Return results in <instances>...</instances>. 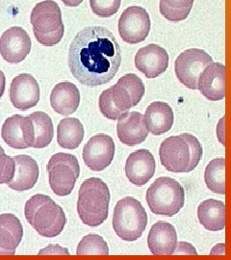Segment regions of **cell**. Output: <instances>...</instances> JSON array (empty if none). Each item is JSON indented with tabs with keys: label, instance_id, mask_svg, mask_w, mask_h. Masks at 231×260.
<instances>
[{
	"label": "cell",
	"instance_id": "obj_1",
	"mask_svg": "<svg viewBox=\"0 0 231 260\" xmlns=\"http://www.w3.org/2000/svg\"><path fill=\"white\" fill-rule=\"evenodd\" d=\"M69 68L89 87L110 82L121 64L120 44L108 28L88 26L74 37L69 50Z\"/></svg>",
	"mask_w": 231,
	"mask_h": 260
},
{
	"label": "cell",
	"instance_id": "obj_2",
	"mask_svg": "<svg viewBox=\"0 0 231 260\" xmlns=\"http://www.w3.org/2000/svg\"><path fill=\"white\" fill-rule=\"evenodd\" d=\"M161 164L172 173H190L203 158V146L189 133L171 136L164 140L159 149Z\"/></svg>",
	"mask_w": 231,
	"mask_h": 260
},
{
	"label": "cell",
	"instance_id": "obj_3",
	"mask_svg": "<svg viewBox=\"0 0 231 260\" xmlns=\"http://www.w3.org/2000/svg\"><path fill=\"white\" fill-rule=\"evenodd\" d=\"M110 191L108 185L97 177H91L80 186L77 212L83 223L96 228L106 221L109 213Z\"/></svg>",
	"mask_w": 231,
	"mask_h": 260
},
{
	"label": "cell",
	"instance_id": "obj_4",
	"mask_svg": "<svg viewBox=\"0 0 231 260\" xmlns=\"http://www.w3.org/2000/svg\"><path fill=\"white\" fill-rule=\"evenodd\" d=\"M24 214L28 223L40 235L52 238L60 235L67 223L65 212L48 196L31 197L25 205Z\"/></svg>",
	"mask_w": 231,
	"mask_h": 260
},
{
	"label": "cell",
	"instance_id": "obj_5",
	"mask_svg": "<svg viewBox=\"0 0 231 260\" xmlns=\"http://www.w3.org/2000/svg\"><path fill=\"white\" fill-rule=\"evenodd\" d=\"M147 225V211L135 198L125 197L118 202L113 213V229L120 239L127 242L138 240Z\"/></svg>",
	"mask_w": 231,
	"mask_h": 260
},
{
	"label": "cell",
	"instance_id": "obj_6",
	"mask_svg": "<svg viewBox=\"0 0 231 260\" xmlns=\"http://www.w3.org/2000/svg\"><path fill=\"white\" fill-rule=\"evenodd\" d=\"M30 21L36 40L45 47H53L64 37L62 13L55 1L46 0L38 3L32 10Z\"/></svg>",
	"mask_w": 231,
	"mask_h": 260
},
{
	"label": "cell",
	"instance_id": "obj_7",
	"mask_svg": "<svg viewBox=\"0 0 231 260\" xmlns=\"http://www.w3.org/2000/svg\"><path fill=\"white\" fill-rule=\"evenodd\" d=\"M146 199L152 213L173 217L184 206V188L172 177H159L148 188Z\"/></svg>",
	"mask_w": 231,
	"mask_h": 260
},
{
	"label": "cell",
	"instance_id": "obj_8",
	"mask_svg": "<svg viewBox=\"0 0 231 260\" xmlns=\"http://www.w3.org/2000/svg\"><path fill=\"white\" fill-rule=\"evenodd\" d=\"M47 172L52 191L59 197H65L74 190L80 175V166L73 154L59 152L49 159Z\"/></svg>",
	"mask_w": 231,
	"mask_h": 260
},
{
	"label": "cell",
	"instance_id": "obj_9",
	"mask_svg": "<svg viewBox=\"0 0 231 260\" xmlns=\"http://www.w3.org/2000/svg\"><path fill=\"white\" fill-rule=\"evenodd\" d=\"M212 63V57L203 49H187L176 58L175 62L176 77L187 88L196 90L197 81L202 73Z\"/></svg>",
	"mask_w": 231,
	"mask_h": 260
},
{
	"label": "cell",
	"instance_id": "obj_10",
	"mask_svg": "<svg viewBox=\"0 0 231 260\" xmlns=\"http://www.w3.org/2000/svg\"><path fill=\"white\" fill-rule=\"evenodd\" d=\"M150 31V18L147 10L131 6L124 10L119 19V33L125 43L136 45L144 42Z\"/></svg>",
	"mask_w": 231,
	"mask_h": 260
},
{
	"label": "cell",
	"instance_id": "obj_11",
	"mask_svg": "<svg viewBox=\"0 0 231 260\" xmlns=\"http://www.w3.org/2000/svg\"><path fill=\"white\" fill-rule=\"evenodd\" d=\"M116 147L114 140L107 134L92 136L84 146V163L94 172H102L110 164L115 156Z\"/></svg>",
	"mask_w": 231,
	"mask_h": 260
},
{
	"label": "cell",
	"instance_id": "obj_12",
	"mask_svg": "<svg viewBox=\"0 0 231 260\" xmlns=\"http://www.w3.org/2000/svg\"><path fill=\"white\" fill-rule=\"evenodd\" d=\"M31 47L27 32L19 26L9 28L0 38V54L10 64L22 62L30 53Z\"/></svg>",
	"mask_w": 231,
	"mask_h": 260
},
{
	"label": "cell",
	"instance_id": "obj_13",
	"mask_svg": "<svg viewBox=\"0 0 231 260\" xmlns=\"http://www.w3.org/2000/svg\"><path fill=\"white\" fill-rule=\"evenodd\" d=\"M40 96V86L34 76L21 74L13 79L10 86V101L17 109L26 111L36 106Z\"/></svg>",
	"mask_w": 231,
	"mask_h": 260
},
{
	"label": "cell",
	"instance_id": "obj_14",
	"mask_svg": "<svg viewBox=\"0 0 231 260\" xmlns=\"http://www.w3.org/2000/svg\"><path fill=\"white\" fill-rule=\"evenodd\" d=\"M170 57L166 50L156 44H149L140 48L135 56L137 70L147 78H156L164 74L169 66Z\"/></svg>",
	"mask_w": 231,
	"mask_h": 260
},
{
	"label": "cell",
	"instance_id": "obj_15",
	"mask_svg": "<svg viewBox=\"0 0 231 260\" xmlns=\"http://www.w3.org/2000/svg\"><path fill=\"white\" fill-rule=\"evenodd\" d=\"M156 163L148 149H139L130 154L125 163V175L132 184L144 186L155 174Z\"/></svg>",
	"mask_w": 231,
	"mask_h": 260
},
{
	"label": "cell",
	"instance_id": "obj_16",
	"mask_svg": "<svg viewBox=\"0 0 231 260\" xmlns=\"http://www.w3.org/2000/svg\"><path fill=\"white\" fill-rule=\"evenodd\" d=\"M117 133L123 145L134 147L144 143L148 135L145 116L139 112H127L119 119Z\"/></svg>",
	"mask_w": 231,
	"mask_h": 260
},
{
	"label": "cell",
	"instance_id": "obj_17",
	"mask_svg": "<svg viewBox=\"0 0 231 260\" xmlns=\"http://www.w3.org/2000/svg\"><path fill=\"white\" fill-rule=\"evenodd\" d=\"M225 67L221 63L208 66L199 78L197 90L208 101L218 102L225 96Z\"/></svg>",
	"mask_w": 231,
	"mask_h": 260
},
{
	"label": "cell",
	"instance_id": "obj_18",
	"mask_svg": "<svg viewBox=\"0 0 231 260\" xmlns=\"http://www.w3.org/2000/svg\"><path fill=\"white\" fill-rule=\"evenodd\" d=\"M148 246L152 254H174L177 247V233L175 226L163 221L154 223L148 233Z\"/></svg>",
	"mask_w": 231,
	"mask_h": 260
},
{
	"label": "cell",
	"instance_id": "obj_19",
	"mask_svg": "<svg viewBox=\"0 0 231 260\" xmlns=\"http://www.w3.org/2000/svg\"><path fill=\"white\" fill-rule=\"evenodd\" d=\"M15 161V175L8 183L11 189L16 191H27L36 185L40 170L35 159L29 155H17Z\"/></svg>",
	"mask_w": 231,
	"mask_h": 260
},
{
	"label": "cell",
	"instance_id": "obj_20",
	"mask_svg": "<svg viewBox=\"0 0 231 260\" xmlns=\"http://www.w3.org/2000/svg\"><path fill=\"white\" fill-rule=\"evenodd\" d=\"M80 93L71 82H61L53 88L50 94V104L53 110L63 116L74 114L79 107Z\"/></svg>",
	"mask_w": 231,
	"mask_h": 260
},
{
	"label": "cell",
	"instance_id": "obj_21",
	"mask_svg": "<svg viewBox=\"0 0 231 260\" xmlns=\"http://www.w3.org/2000/svg\"><path fill=\"white\" fill-rule=\"evenodd\" d=\"M23 237V228L14 214L0 215V254H15Z\"/></svg>",
	"mask_w": 231,
	"mask_h": 260
},
{
	"label": "cell",
	"instance_id": "obj_22",
	"mask_svg": "<svg viewBox=\"0 0 231 260\" xmlns=\"http://www.w3.org/2000/svg\"><path fill=\"white\" fill-rule=\"evenodd\" d=\"M174 111L166 103H152L146 110L145 122L148 132L159 136L172 129L174 124Z\"/></svg>",
	"mask_w": 231,
	"mask_h": 260
},
{
	"label": "cell",
	"instance_id": "obj_23",
	"mask_svg": "<svg viewBox=\"0 0 231 260\" xmlns=\"http://www.w3.org/2000/svg\"><path fill=\"white\" fill-rule=\"evenodd\" d=\"M197 218L207 231H222L225 225V205L221 201L206 200L197 208Z\"/></svg>",
	"mask_w": 231,
	"mask_h": 260
},
{
	"label": "cell",
	"instance_id": "obj_24",
	"mask_svg": "<svg viewBox=\"0 0 231 260\" xmlns=\"http://www.w3.org/2000/svg\"><path fill=\"white\" fill-rule=\"evenodd\" d=\"M83 124L76 118H65L57 127V142L63 149H75L84 139Z\"/></svg>",
	"mask_w": 231,
	"mask_h": 260
},
{
	"label": "cell",
	"instance_id": "obj_25",
	"mask_svg": "<svg viewBox=\"0 0 231 260\" xmlns=\"http://www.w3.org/2000/svg\"><path fill=\"white\" fill-rule=\"evenodd\" d=\"M1 137L13 149H28L29 147L25 140L24 117L14 115L8 118L2 125Z\"/></svg>",
	"mask_w": 231,
	"mask_h": 260
},
{
	"label": "cell",
	"instance_id": "obj_26",
	"mask_svg": "<svg viewBox=\"0 0 231 260\" xmlns=\"http://www.w3.org/2000/svg\"><path fill=\"white\" fill-rule=\"evenodd\" d=\"M29 117L32 121L34 131V141L32 148H46L51 143L54 135L52 120L46 113L42 111L34 112Z\"/></svg>",
	"mask_w": 231,
	"mask_h": 260
},
{
	"label": "cell",
	"instance_id": "obj_27",
	"mask_svg": "<svg viewBox=\"0 0 231 260\" xmlns=\"http://www.w3.org/2000/svg\"><path fill=\"white\" fill-rule=\"evenodd\" d=\"M224 158H216L207 165L204 173V180L207 188L213 193L224 195L225 183H224Z\"/></svg>",
	"mask_w": 231,
	"mask_h": 260
},
{
	"label": "cell",
	"instance_id": "obj_28",
	"mask_svg": "<svg viewBox=\"0 0 231 260\" xmlns=\"http://www.w3.org/2000/svg\"><path fill=\"white\" fill-rule=\"evenodd\" d=\"M194 0H160L159 10L165 19L178 22L188 18Z\"/></svg>",
	"mask_w": 231,
	"mask_h": 260
},
{
	"label": "cell",
	"instance_id": "obj_29",
	"mask_svg": "<svg viewBox=\"0 0 231 260\" xmlns=\"http://www.w3.org/2000/svg\"><path fill=\"white\" fill-rule=\"evenodd\" d=\"M77 254H109V248L106 241L97 234H89L79 242Z\"/></svg>",
	"mask_w": 231,
	"mask_h": 260
},
{
	"label": "cell",
	"instance_id": "obj_30",
	"mask_svg": "<svg viewBox=\"0 0 231 260\" xmlns=\"http://www.w3.org/2000/svg\"><path fill=\"white\" fill-rule=\"evenodd\" d=\"M121 0H90L92 13L100 18H110L118 13Z\"/></svg>",
	"mask_w": 231,
	"mask_h": 260
},
{
	"label": "cell",
	"instance_id": "obj_31",
	"mask_svg": "<svg viewBox=\"0 0 231 260\" xmlns=\"http://www.w3.org/2000/svg\"><path fill=\"white\" fill-rule=\"evenodd\" d=\"M98 105H100V110L102 112V115L105 118L112 120V121L119 120L120 117H122L124 115L114 105L108 89L104 90L101 94Z\"/></svg>",
	"mask_w": 231,
	"mask_h": 260
},
{
	"label": "cell",
	"instance_id": "obj_32",
	"mask_svg": "<svg viewBox=\"0 0 231 260\" xmlns=\"http://www.w3.org/2000/svg\"><path fill=\"white\" fill-rule=\"evenodd\" d=\"M14 158L5 154L3 148L0 146V184H8L15 175Z\"/></svg>",
	"mask_w": 231,
	"mask_h": 260
},
{
	"label": "cell",
	"instance_id": "obj_33",
	"mask_svg": "<svg viewBox=\"0 0 231 260\" xmlns=\"http://www.w3.org/2000/svg\"><path fill=\"white\" fill-rule=\"evenodd\" d=\"M43 253H51V254H52V253H58V254H60V253H65V254H68L69 251H68L67 249L61 248V247L58 246V245H49L47 248L40 251V254H43Z\"/></svg>",
	"mask_w": 231,
	"mask_h": 260
},
{
	"label": "cell",
	"instance_id": "obj_34",
	"mask_svg": "<svg viewBox=\"0 0 231 260\" xmlns=\"http://www.w3.org/2000/svg\"><path fill=\"white\" fill-rule=\"evenodd\" d=\"M5 85H6V77L2 71H0V99L2 98L4 91H5Z\"/></svg>",
	"mask_w": 231,
	"mask_h": 260
},
{
	"label": "cell",
	"instance_id": "obj_35",
	"mask_svg": "<svg viewBox=\"0 0 231 260\" xmlns=\"http://www.w3.org/2000/svg\"><path fill=\"white\" fill-rule=\"evenodd\" d=\"M62 2L68 7H77L83 2V0H62Z\"/></svg>",
	"mask_w": 231,
	"mask_h": 260
}]
</instances>
